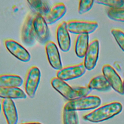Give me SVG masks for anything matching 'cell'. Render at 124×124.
<instances>
[{
    "label": "cell",
    "instance_id": "8fae6325",
    "mask_svg": "<svg viewBox=\"0 0 124 124\" xmlns=\"http://www.w3.org/2000/svg\"><path fill=\"white\" fill-rule=\"evenodd\" d=\"M99 42L98 40L92 41L84 56L83 64L86 70L91 71L95 67L99 57Z\"/></svg>",
    "mask_w": 124,
    "mask_h": 124
},
{
    "label": "cell",
    "instance_id": "30bf717a",
    "mask_svg": "<svg viewBox=\"0 0 124 124\" xmlns=\"http://www.w3.org/2000/svg\"><path fill=\"white\" fill-rule=\"evenodd\" d=\"M7 50L16 58L23 62H28L31 60V55L21 45L12 39H7L4 42Z\"/></svg>",
    "mask_w": 124,
    "mask_h": 124
},
{
    "label": "cell",
    "instance_id": "cb8c5ba5",
    "mask_svg": "<svg viewBox=\"0 0 124 124\" xmlns=\"http://www.w3.org/2000/svg\"><path fill=\"white\" fill-rule=\"evenodd\" d=\"M111 33L119 47L124 52V31L119 29H112Z\"/></svg>",
    "mask_w": 124,
    "mask_h": 124
},
{
    "label": "cell",
    "instance_id": "8992f818",
    "mask_svg": "<svg viewBox=\"0 0 124 124\" xmlns=\"http://www.w3.org/2000/svg\"><path fill=\"white\" fill-rule=\"evenodd\" d=\"M34 16L33 13H29L27 16L21 29V39L22 43L27 46H32L36 39L33 25Z\"/></svg>",
    "mask_w": 124,
    "mask_h": 124
},
{
    "label": "cell",
    "instance_id": "d4e9b609",
    "mask_svg": "<svg viewBox=\"0 0 124 124\" xmlns=\"http://www.w3.org/2000/svg\"><path fill=\"white\" fill-rule=\"evenodd\" d=\"M94 1L91 0H81L79 2L78 12L79 14H85L91 10Z\"/></svg>",
    "mask_w": 124,
    "mask_h": 124
},
{
    "label": "cell",
    "instance_id": "2e32d148",
    "mask_svg": "<svg viewBox=\"0 0 124 124\" xmlns=\"http://www.w3.org/2000/svg\"><path fill=\"white\" fill-rule=\"evenodd\" d=\"M89 35L88 34L78 35L75 44V51L79 58L84 57L89 46Z\"/></svg>",
    "mask_w": 124,
    "mask_h": 124
},
{
    "label": "cell",
    "instance_id": "ffe728a7",
    "mask_svg": "<svg viewBox=\"0 0 124 124\" xmlns=\"http://www.w3.org/2000/svg\"><path fill=\"white\" fill-rule=\"evenodd\" d=\"M23 81L19 76L4 74L0 75V87H18Z\"/></svg>",
    "mask_w": 124,
    "mask_h": 124
},
{
    "label": "cell",
    "instance_id": "7c38bea8",
    "mask_svg": "<svg viewBox=\"0 0 124 124\" xmlns=\"http://www.w3.org/2000/svg\"><path fill=\"white\" fill-rule=\"evenodd\" d=\"M56 38L61 50L68 52L71 47V38L67 28V22L62 21L59 24L56 30Z\"/></svg>",
    "mask_w": 124,
    "mask_h": 124
},
{
    "label": "cell",
    "instance_id": "484cf974",
    "mask_svg": "<svg viewBox=\"0 0 124 124\" xmlns=\"http://www.w3.org/2000/svg\"><path fill=\"white\" fill-rule=\"evenodd\" d=\"M19 124H42L41 123L39 122H30V123H21Z\"/></svg>",
    "mask_w": 124,
    "mask_h": 124
},
{
    "label": "cell",
    "instance_id": "3957f363",
    "mask_svg": "<svg viewBox=\"0 0 124 124\" xmlns=\"http://www.w3.org/2000/svg\"><path fill=\"white\" fill-rule=\"evenodd\" d=\"M101 103L99 97L96 95H87L67 102L63 108L68 110H84L98 108Z\"/></svg>",
    "mask_w": 124,
    "mask_h": 124
},
{
    "label": "cell",
    "instance_id": "d6986e66",
    "mask_svg": "<svg viewBox=\"0 0 124 124\" xmlns=\"http://www.w3.org/2000/svg\"><path fill=\"white\" fill-rule=\"evenodd\" d=\"M88 87L91 90L99 91H107L111 88L103 75H99L93 78L89 82Z\"/></svg>",
    "mask_w": 124,
    "mask_h": 124
},
{
    "label": "cell",
    "instance_id": "5b68a950",
    "mask_svg": "<svg viewBox=\"0 0 124 124\" xmlns=\"http://www.w3.org/2000/svg\"><path fill=\"white\" fill-rule=\"evenodd\" d=\"M98 27L96 21L73 20L67 22V28L69 32L76 34H89L94 32Z\"/></svg>",
    "mask_w": 124,
    "mask_h": 124
},
{
    "label": "cell",
    "instance_id": "ac0fdd59",
    "mask_svg": "<svg viewBox=\"0 0 124 124\" xmlns=\"http://www.w3.org/2000/svg\"><path fill=\"white\" fill-rule=\"evenodd\" d=\"M27 95L18 87H0V98L4 99H25Z\"/></svg>",
    "mask_w": 124,
    "mask_h": 124
},
{
    "label": "cell",
    "instance_id": "52a82bcc",
    "mask_svg": "<svg viewBox=\"0 0 124 124\" xmlns=\"http://www.w3.org/2000/svg\"><path fill=\"white\" fill-rule=\"evenodd\" d=\"M33 25L36 39L42 44H46L50 38V32L47 24L43 16L35 15Z\"/></svg>",
    "mask_w": 124,
    "mask_h": 124
},
{
    "label": "cell",
    "instance_id": "4fadbf2b",
    "mask_svg": "<svg viewBox=\"0 0 124 124\" xmlns=\"http://www.w3.org/2000/svg\"><path fill=\"white\" fill-rule=\"evenodd\" d=\"M45 49L48 61L51 66L58 71L62 68L61 56L56 45L51 41L45 44Z\"/></svg>",
    "mask_w": 124,
    "mask_h": 124
},
{
    "label": "cell",
    "instance_id": "9c48e42d",
    "mask_svg": "<svg viewBox=\"0 0 124 124\" xmlns=\"http://www.w3.org/2000/svg\"><path fill=\"white\" fill-rule=\"evenodd\" d=\"M102 73L110 87L118 93L124 94L123 81L115 70L109 64H105L102 67Z\"/></svg>",
    "mask_w": 124,
    "mask_h": 124
},
{
    "label": "cell",
    "instance_id": "44dd1931",
    "mask_svg": "<svg viewBox=\"0 0 124 124\" xmlns=\"http://www.w3.org/2000/svg\"><path fill=\"white\" fill-rule=\"evenodd\" d=\"M63 124H79L78 113L75 110H62Z\"/></svg>",
    "mask_w": 124,
    "mask_h": 124
},
{
    "label": "cell",
    "instance_id": "5bb4252c",
    "mask_svg": "<svg viewBox=\"0 0 124 124\" xmlns=\"http://www.w3.org/2000/svg\"><path fill=\"white\" fill-rule=\"evenodd\" d=\"M1 108L7 124H17L18 114L14 101L11 99H3Z\"/></svg>",
    "mask_w": 124,
    "mask_h": 124
},
{
    "label": "cell",
    "instance_id": "7a4b0ae2",
    "mask_svg": "<svg viewBox=\"0 0 124 124\" xmlns=\"http://www.w3.org/2000/svg\"><path fill=\"white\" fill-rule=\"evenodd\" d=\"M123 109L122 104L113 102L97 108L89 113L84 115V120L93 123L101 122L108 120L120 113Z\"/></svg>",
    "mask_w": 124,
    "mask_h": 124
},
{
    "label": "cell",
    "instance_id": "7402d4cb",
    "mask_svg": "<svg viewBox=\"0 0 124 124\" xmlns=\"http://www.w3.org/2000/svg\"><path fill=\"white\" fill-rule=\"evenodd\" d=\"M108 16L111 20L124 22V9L109 8L107 12Z\"/></svg>",
    "mask_w": 124,
    "mask_h": 124
},
{
    "label": "cell",
    "instance_id": "9a60e30c",
    "mask_svg": "<svg viewBox=\"0 0 124 124\" xmlns=\"http://www.w3.org/2000/svg\"><path fill=\"white\" fill-rule=\"evenodd\" d=\"M66 12V7L65 4L62 2L58 3L51 8L50 11L44 18L47 25H51L62 18Z\"/></svg>",
    "mask_w": 124,
    "mask_h": 124
},
{
    "label": "cell",
    "instance_id": "83f0119b",
    "mask_svg": "<svg viewBox=\"0 0 124 124\" xmlns=\"http://www.w3.org/2000/svg\"><path fill=\"white\" fill-rule=\"evenodd\" d=\"M1 105L0 103V112H1Z\"/></svg>",
    "mask_w": 124,
    "mask_h": 124
},
{
    "label": "cell",
    "instance_id": "6da1fadb",
    "mask_svg": "<svg viewBox=\"0 0 124 124\" xmlns=\"http://www.w3.org/2000/svg\"><path fill=\"white\" fill-rule=\"evenodd\" d=\"M50 82L52 87L69 101L87 96L91 91L88 87H72L57 77L53 78Z\"/></svg>",
    "mask_w": 124,
    "mask_h": 124
},
{
    "label": "cell",
    "instance_id": "277c9868",
    "mask_svg": "<svg viewBox=\"0 0 124 124\" xmlns=\"http://www.w3.org/2000/svg\"><path fill=\"white\" fill-rule=\"evenodd\" d=\"M41 72L36 66H33L28 70L24 83V88L27 94L31 98L34 97L41 79Z\"/></svg>",
    "mask_w": 124,
    "mask_h": 124
},
{
    "label": "cell",
    "instance_id": "e0dca14e",
    "mask_svg": "<svg viewBox=\"0 0 124 124\" xmlns=\"http://www.w3.org/2000/svg\"><path fill=\"white\" fill-rule=\"evenodd\" d=\"M27 2L35 15H40L44 17L51 9L50 6L47 0H27Z\"/></svg>",
    "mask_w": 124,
    "mask_h": 124
},
{
    "label": "cell",
    "instance_id": "603a6c76",
    "mask_svg": "<svg viewBox=\"0 0 124 124\" xmlns=\"http://www.w3.org/2000/svg\"><path fill=\"white\" fill-rule=\"evenodd\" d=\"M95 2L108 6L109 8H123L124 5V0H95Z\"/></svg>",
    "mask_w": 124,
    "mask_h": 124
},
{
    "label": "cell",
    "instance_id": "f1b7e54d",
    "mask_svg": "<svg viewBox=\"0 0 124 124\" xmlns=\"http://www.w3.org/2000/svg\"><path fill=\"white\" fill-rule=\"evenodd\" d=\"M123 9H124V6H123Z\"/></svg>",
    "mask_w": 124,
    "mask_h": 124
},
{
    "label": "cell",
    "instance_id": "4316f807",
    "mask_svg": "<svg viewBox=\"0 0 124 124\" xmlns=\"http://www.w3.org/2000/svg\"><path fill=\"white\" fill-rule=\"evenodd\" d=\"M123 91H124V80L123 81Z\"/></svg>",
    "mask_w": 124,
    "mask_h": 124
},
{
    "label": "cell",
    "instance_id": "ba28073f",
    "mask_svg": "<svg viewBox=\"0 0 124 124\" xmlns=\"http://www.w3.org/2000/svg\"><path fill=\"white\" fill-rule=\"evenodd\" d=\"M86 70L83 63H81L62 68L57 71L56 76L58 78L66 81L81 77L85 74Z\"/></svg>",
    "mask_w": 124,
    "mask_h": 124
}]
</instances>
